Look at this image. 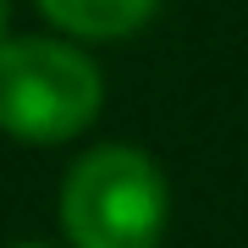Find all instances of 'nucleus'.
<instances>
[{
	"instance_id": "1",
	"label": "nucleus",
	"mask_w": 248,
	"mask_h": 248,
	"mask_svg": "<svg viewBox=\"0 0 248 248\" xmlns=\"http://www.w3.org/2000/svg\"><path fill=\"white\" fill-rule=\"evenodd\" d=\"M166 221V171L133 143H99L66 171L61 232L72 248H160Z\"/></svg>"
},
{
	"instance_id": "2",
	"label": "nucleus",
	"mask_w": 248,
	"mask_h": 248,
	"mask_svg": "<svg viewBox=\"0 0 248 248\" xmlns=\"http://www.w3.org/2000/svg\"><path fill=\"white\" fill-rule=\"evenodd\" d=\"M105 105V78L66 39H0V133L17 143H72Z\"/></svg>"
},
{
	"instance_id": "3",
	"label": "nucleus",
	"mask_w": 248,
	"mask_h": 248,
	"mask_svg": "<svg viewBox=\"0 0 248 248\" xmlns=\"http://www.w3.org/2000/svg\"><path fill=\"white\" fill-rule=\"evenodd\" d=\"M33 6L66 39H127L155 17L160 0H33Z\"/></svg>"
},
{
	"instance_id": "4",
	"label": "nucleus",
	"mask_w": 248,
	"mask_h": 248,
	"mask_svg": "<svg viewBox=\"0 0 248 248\" xmlns=\"http://www.w3.org/2000/svg\"><path fill=\"white\" fill-rule=\"evenodd\" d=\"M0 28H6V0H0Z\"/></svg>"
},
{
	"instance_id": "5",
	"label": "nucleus",
	"mask_w": 248,
	"mask_h": 248,
	"mask_svg": "<svg viewBox=\"0 0 248 248\" xmlns=\"http://www.w3.org/2000/svg\"><path fill=\"white\" fill-rule=\"evenodd\" d=\"M17 248H45V243H17Z\"/></svg>"
}]
</instances>
